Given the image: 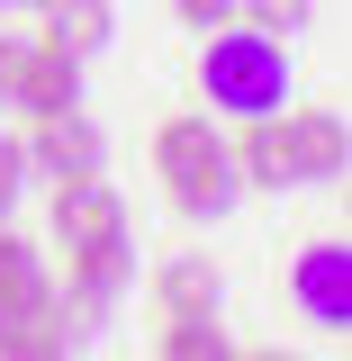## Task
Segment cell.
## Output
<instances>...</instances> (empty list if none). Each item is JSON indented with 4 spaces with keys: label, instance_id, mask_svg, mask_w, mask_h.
<instances>
[{
    "label": "cell",
    "instance_id": "obj_1",
    "mask_svg": "<svg viewBox=\"0 0 352 361\" xmlns=\"http://www.w3.org/2000/svg\"><path fill=\"white\" fill-rule=\"evenodd\" d=\"M154 172H163V190H172V208H181L190 226L226 217V208L244 199V172H235L226 127L208 118V109H181V118L154 127Z\"/></svg>",
    "mask_w": 352,
    "mask_h": 361
},
{
    "label": "cell",
    "instance_id": "obj_2",
    "mask_svg": "<svg viewBox=\"0 0 352 361\" xmlns=\"http://www.w3.org/2000/svg\"><path fill=\"white\" fill-rule=\"evenodd\" d=\"M199 99L226 109L235 127L289 109V45L262 37V27H208V45H199Z\"/></svg>",
    "mask_w": 352,
    "mask_h": 361
},
{
    "label": "cell",
    "instance_id": "obj_3",
    "mask_svg": "<svg viewBox=\"0 0 352 361\" xmlns=\"http://www.w3.org/2000/svg\"><path fill=\"white\" fill-rule=\"evenodd\" d=\"M289 298H298V316L308 325H325V334H344L352 325V244H308L298 253V271H289Z\"/></svg>",
    "mask_w": 352,
    "mask_h": 361
},
{
    "label": "cell",
    "instance_id": "obj_4",
    "mask_svg": "<svg viewBox=\"0 0 352 361\" xmlns=\"http://www.w3.org/2000/svg\"><path fill=\"white\" fill-rule=\"evenodd\" d=\"M28 163H37V172H54V180L109 172V135L82 118V99H73V109H45V118H37V135H28Z\"/></svg>",
    "mask_w": 352,
    "mask_h": 361
},
{
    "label": "cell",
    "instance_id": "obj_5",
    "mask_svg": "<svg viewBox=\"0 0 352 361\" xmlns=\"http://www.w3.org/2000/svg\"><path fill=\"white\" fill-rule=\"evenodd\" d=\"M0 90H9V109H28V118H45V109H73L82 99V63L63 54V45H18V63L0 73Z\"/></svg>",
    "mask_w": 352,
    "mask_h": 361
},
{
    "label": "cell",
    "instance_id": "obj_6",
    "mask_svg": "<svg viewBox=\"0 0 352 361\" xmlns=\"http://www.w3.org/2000/svg\"><path fill=\"white\" fill-rule=\"evenodd\" d=\"M127 280H135V244H127V235L73 244V289H63V307L90 325V316H109L118 298H127Z\"/></svg>",
    "mask_w": 352,
    "mask_h": 361
},
{
    "label": "cell",
    "instance_id": "obj_7",
    "mask_svg": "<svg viewBox=\"0 0 352 361\" xmlns=\"http://www.w3.org/2000/svg\"><path fill=\"white\" fill-rule=\"evenodd\" d=\"M226 154H235V172L253 180V190H308V172H298V135H289V109L244 118V135H235Z\"/></svg>",
    "mask_w": 352,
    "mask_h": 361
},
{
    "label": "cell",
    "instance_id": "obj_8",
    "mask_svg": "<svg viewBox=\"0 0 352 361\" xmlns=\"http://www.w3.org/2000/svg\"><path fill=\"white\" fill-rule=\"evenodd\" d=\"M99 235H127V208H118V190H109L99 172L54 180V244L73 253V244H99Z\"/></svg>",
    "mask_w": 352,
    "mask_h": 361
},
{
    "label": "cell",
    "instance_id": "obj_9",
    "mask_svg": "<svg viewBox=\"0 0 352 361\" xmlns=\"http://www.w3.org/2000/svg\"><path fill=\"white\" fill-rule=\"evenodd\" d=\"M217 298H226V280H217L208 253H172V262L154 271V307L163 316H208Z\"/></svg>",
    "mask_w": 352,
    "mask_h": 361
},
{
    "label": "cell",
    "instance_id": "obj_10",
    "mask_svg": "<svg viewBox=\"0 0 352 361\" xmlns=\"http://www.w3.org/2000/svg\"><path fill=\"white\" fill-rule=\"evenodd\" d=\"M109 37H118V9L109 0H45V45H63L73 63H90Z\"/></svg>",
    "mask_w": 352,
    "mask_h": 361
},
{
    "label": "cell",
    "instance_id": "obj_11",
    "mask_svg": "<svg viewBox=\"0 0 352 361\" xmlns=\"http://www.w3.org/2000/svg\"><path fill=\"white\" fill-rule=\"evenodd\" d=\"M289 135H298L308 190H334V180H344V118H334V109H289Z\"/></svg>",
    "mask_w": 352,
    "mask_h": 361
},
{
    "label": "cell",
    "instance_id": "obj_12",
    "mask_svg": "<svg viewBox=\"0 0 352 361\" xmlns=\"http://www.w3.org/2000/svg\"><path fill=\"white\" fill-rule=\"evenodd\" d=\"M154 353H163V361H226V353H235V343H226V325H217V307H208V316H172Z\"/></svg>",
    "mask_w": 352,
    "mask_h": 361
},
{
    "label": "cell",
    "instance_id": "obj_13",
    "mask_svg": "<svg viewBox=\"0 0 352 361\" xmlns=\"http://www.w3.org/2000/svg\"><path fill=\"white\" fill-rule=\"evenodd\" d=\"M235 18H244V27H262V37H308L316 0H235Z\"/></svg>",
    "mask_w": 352,
    "mask_h": 361
},
{
    "label": "cell",
    "instance_id": "obj_14",
    "mask_svg": "<svg viewBox=\"0 0 352 361\" xmlns=\"http://www.w3.org/2000/svg\"><path fill=\"white\" fill-rule=\"evenodd\" d=\"M172 18L208 37V27H226V18H235V0H172Z\"/></svg>",
    "mask_w": 352,
    "mask_h": 361
},
{
    "label": "cell",
    "instance_id": "obj_15",
    "mask_svg": "<svg viewBox=\"0 0 352 361\" xmlns=\"http://www.w3.org/2000/svg\"><path fill=\"white\" fill-rule=\"evenodd\" d=\"M9 9H45V0H9Z\"/></svg>",
    "mask_w": 352,
    "mask_h": 361
}]
</instances>
